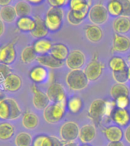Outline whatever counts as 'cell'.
<instances>
[{"label": "cell", "mask_w": 130, "mask_h": 146, "mask_svg": "<svg viewBox=\"0 0 130 146\" xmlns=\"http://www.w3.org/2000/svg\"><path fill=\"white\" fill-rule=\"evenodd\" d=\"M67 104V101L49 104L43 110V117L45 121L49 124H54L60 121L66 112V108L68 107Z\"/></svg>", "instance_id": "obj_1"}, {"label": "cell", "mask_w": 130, "mask_h": 146, "mask_svg": "<svg viewBox=\"0 0 130 146\" xmlns=\"http://www.w3.org/2000/svg\"><path fill=\"white\" fill-rule=\"evenodd\" d=\"M89 81L84 70H81V68L70 70L66 76V83L73 91H81L86 88Z\"/></svg>", "instance_id": "obj_2"}, {"label": "cell", "mask_w": 130, "mask_h": 146, "mask_svg": "<svg viewBox=\"0 0 130 146\" xmlns=\"http://www.w3.org/2000/svg\"><path fill=\"white\" fill-rule=\"evenodd\" d=\"M64 12L61 8L51 7L45 16V25L49 32L55 33L60 29L63 24Z\"/></svg>", "instance_id": "obj_3"}, {"label": "cell", "mask_w": 130, "mask_h": 146, "mask_svg": "<svg viewBox=\"0 0 130 146\" xmlns=\"http://www.w3.org/2000/svg\"><path fill=\"white\" fill-rule=\"evenodd\" d=\"M109 13L107 8L103 4H96L90 8L88 13V18L93 24L94 25H102L105 23L108 19Z\"/></svg>", "instance_id": "obj_4"}, {"label": "cell", "mask_w": 130, "mask_h": 146, "mask_svg": "<svg viewBox=\"0 0 130 146\" xmlns=\"http://www.w3.org/2000/svg\"><path fill=\"white\" fill-rule=\"evenodd\" d=\"M80 128L75 121H67L60 129V139L64 142L74 141L79 136Z\"/></svg>", "instance_id": "obj_5"}, {"label": "cell", "mask_w": 130, "mask_h": 146, "mask_svg": "<svg viewBox=\"0 0 130 146\" xmlns=\"http://www.w3.org/2000/svg\"><path fill=\"white\" fill-rule=\"evenodd\" d=\"M106 101L101 98H97L93 101L88 109L89 118L96 123L100 122L101 118L106 115Z\"/></svg>", "instance_id": "obj_6"}, {"label": "cell", "mask_w": 130, "mask_h": 146, "mask_svg": "<svg viewBox=\"0 0 130 146\" xmlns=\"http://www.w3.org/2000/svg\"><path fill=\"white\" fill-rule=\"evenodd\" d=\"M103 68H104L103 64L99 61L97 53H95L92 60L88 63L87 66L84 69V72L86 76H87L89 80L96 81L103 74Z\"/></svg>", "instance_id": "obj_7"}, {"label": "cell", "mask_w": 130, "mask_h": 146, "mask_svg": "<svg viewBox=\"0 0 130 146\" xmlns=\"http://www.w3.org/2000/svg\"><path fill=\"white\" fill-rule=\"evenodd\" d=\"M46 94L51 102H60L67 101V96L63 86L60 83L51 84L48 86Z\"/></svg>", "instance_id": "obj_8"}, {"label": "cell", "mask_w": 130, "mask_h": 146, "mask_svg": "<svg viewBox=\"0 0 130 146\" xmlns=\"http://www.w3.org/2000/svg\"><path fill=\"white\" fill-rule=\"evenodd\" d=\"M86 58L84 54L80 50H74L70 52L68 58L65 60V64L70 70L80 69L84 66Z\"/></svg>", "instance_id": "obj_9"}, {"label": "cell", "mask_w": 130, "mask_h": 146, "mask_svg": "<svg viewBox=\"0 0 130 146\" xmlns=\"http://www.w3.org/2000/svg\"><path fill=\"white\" fill-rule=\"evenodd\" d=\"M2 87L8 92H16L22 86V80L19 76L10 73L2 82Z\"/></svg>", "instance_id": "obj_10"}, {"label": "cell", "mask_w": 130, "mask_h": 146, "mask_svg": "<svg viewBox=\"0 0 130 146\" xmlns=\"http://www.w3.org/2000/svg\"><path fill=\"white\" fill-rule=\"evenodd\" d=\"M32 92L33 93V106L38 110H44L51 102L47 94L43 92L35 85L32 86Z\"/></svg>", "instance_id": "obj_11"}, {"label": "cell", "mask_w": 130, "mask_h": 146, "mask_svg": "<svg viewBox=\"0 0 130 146\" xmlns=\"http://www.w3.org/2000/svg\"><path fill=\"white\" fill-rule=\"evenodd\" d=\"M16 50L15 44L10 42L7 45L0 47V63L11 65L15 62L16 58Z\"/></svg>", "instance_id": "obj_12"}, {"label": "cell", "mask_w": 130, "mask_h": 146, "mask_svg": "<svg viewBox=\"0 0 130 146\" xmlns=\"http://www.w3.org/2000/svg\"><path fill=\"white\" fill-rule=\"evenodd\" d=\"M36 61L39 63V65L48 68H59L64 65L65 62L58 60L54 58L51 54H45L38 56Z\"/></svg>", "instance_id": "obj_13"}, {"label": "cell", "mask_w": 130, "mask_h": 146, "mask_svg": "<svg viewBox=\"0 0 130 146\" xmlns=\"http://www.w3.org/2000/svg\"><path fill=\"white\" fill-rule=\"evenodd\" d=\"M113 51L125 52L130 48V39L124 35L116 33L113 36Z\"/></svg>", "instance_id": "obj_14"}, {"label": "cell", "mask_w": 130, "mask_h": 146, "mask_svg": "<svg viewBox=\"0 0 130 146\" xmlns=\"http://www.w3.org/2000/svg\"><path fill=\"white\" fill-rule=\"evenodd\" d=\"M49 76L47 68L42 66H37L33 67L29 72V78L35 83L39 84L45 82Z\"/></svg>", "instance_id": "obj_15"}, {"label": "cell", "mask_w": 130, "mask_h": 146, "mask_svg": "<svg viewBox=\"0 0 130 146\" xmlns=\"http://www.w3.org/2000/svg\"><path fill=\"white\" fill-rule=\"evenodd\" d=\"M97 131L95 126L91 124H87L80 129L78 138L83 144H88L95 139Z\"/></svg>", "instance_id": "obj_16"}, {"label": "cell", "mask_w": 130, "mask_h": 146, "mask_svg": "<svg viewBox=\"0 0 130 146\" xmlns=\"http://www.w3.org/2000/svg\"><path fill=\"white\" fill-rule=\"evenodd\" d=\"M111 117L113 121L119 126H126L130 122V113L126 108H116Z\"/></svg>", "instance_id": "obj_17"}, {"label": "cell", "mask_w": 130, "mask_h": 146, "mask_svg": "<svg viewBox=\"0 0 130 146\" xmlns=\"http://www.w3.org/2000/svg\"><path fill=\"white\" fill-rule=\"evenodd\" d=\"M113 30L118 34H125L130 31V19L128 16L120 15L116 17L113 23Z\"/></svg>", "instance_id": "obj_18"}, {"label": "cell", "mask_w": 130, "mask_h": 146, "mask_svg": "<svg viewBox=\"0 0 130 146\" xmlns=\"http://www.w3.org/2000/svg\"><path fill=\"white\" fill-rule=\"evenodd\" d=\"M16 25L18 30L23 33H32L36 26V22L35 19L30 16L19 17L16 22Z\"/></svg>", "instance_id": "obj_19"}, {"label": "cell", "mask_w": 130, "mask_h": 146, "mask_svg": "<svg viewBox=\"0 0 130 146\" xmlns=\"http://www.w3.org/2000/svg\"><path fill=\"white\" fill-rule=\"evenodd\" d=\"M85 35L91 42H98L103 38V31L97 25H88L85 28Z\"/></svg>", "instance_id": "obj_20"}, {"label": "cell", "mask_w": 130, "mask_h": 146, "mask_svg": "<svg viewBox=\"0 0 130 146\" xmlns=\"http://www.w3.org/2000/svg\"><path fill=\"white\" fill-rule=\"evenodd\" d=\"M35 19L36 22V26L35 29L32 33H30L31 35L37 39L45 38L48 35L49 30L45 25V20H43L39 16H35Z\"/></svg>", "instance_id": "obj_21"}, {"label": "cell", "mask_w": 130, "mask_h": 146, "mask_svg": "<svg viewBox=\"0 0 130 146\" xmlns=\"http://www.w3.org/2000/svg\"><path fill=\"white\" fill-rule=\"evenodd\" d=\"M52 45L53 44L51 41L46 38H42L37 39L34 42L32 46L36 53L38 56H41V55H45V54H48L50 52Z\"/></svg>", "instance_id": "obj_22"}, {"label": "cell", "mask_w": 130, "mask_h": 146, "mask_svg": "<svg viewBox=\"0 0 130 146\" xmlns=\"http://www.w3.org/2000/svg\"><path fill=\"white\" fill-rule=\"evenodd\" d=\"M103 133L109 141H119L123 138V131L119 126H110L103 129Z\"/></svg>", "instance_id": "obj_23"}, {"label": "cell", "mask_w": 130, "mask_h": 146, "mask_svg": "<svg viewBox=\"0 0 130 146\" xmlns=\"http://www.w3.org/2000/svg\"><path fill=\"white\" fill-rule=\"evenodd\" d=\"M69 48L66 45L63 43H56L52 45V48L50 52L54 58L58 60L65 62L66 58H68L69 55Z\"/></svg>", "instance_id": "obj_24"}, {"label": "cell", "mask_w": 130, "mask_h": 146, "mask_svg": "<svg viewBox=\"0 0 130 146\" xmlns=\"http://www.w3.org/2000/svg\"><path fill=\"white\" fill-rule=\"evenodd\" d=\"M22 125L25 129L32 130L35 129L39 123V119L37 115L31 111H26L22 116Z\"/></svg>", "instance_id": "obj_25"}, {"label": "cell", "mask_w": 130, "mask_h": 146, "mask_svg": "<svg viewBox=\"0 0 130 146\" xmlns=\"http://www.w3.org/2000/svg\"><path fill=\"white\" fill-rule=\"evenodd\" d=\"M17 17L14 6L9 5L1 8L0 9V19L5 23H11L15 20Z\"/></svg>", "instance_id": "obj_26"}, {"label": "cell", "mask_w": 130, "mask_h": 146, "mask_svg": "<svg viewBox=\"0 0 130 146\" xmlns=\"http://www.w3.org/2000/svg\"><path fill=\"white\" fill-rule=\"evenodd\" d=\"M15 134L14 126L8 121L0 123V140L6 141L12 138Z\"/></svg>", "instance_id": "obj_27"}, {"label": "cell", "mask_w": 130, "mask_h": 146, "mask_svg": "<svg viewBox=\"0 0 130 146\" xmlns=\"http://www.w3.org/2000/svg\"><path fill=\"white\" fill-rule=\"evenodd\" d=\"M110 96L116 100V98L123 96H129V90L124 83H116L112 86L110 89Z\"/></svg>", "instance_id": "obj_28"}, {"label": "cell", "mask_w": 130, "mask_h": 146, "mask_svg": "<svg viewBox=\"0 0 130 146\" xmlns=\"http://www.w3.org/2000/svg\"><path fill=\"white\" fill-rule=\"evenodd\" d=\"M107 10L110 15L119 17L123 14V4L120 0H110L107 5Z\"/></svg>", "instance_id": "obj_29"}, {"label": "cell", "mask_w": 130, "mask_h": 146, "mask_svg": "<svg viewBox=\"0 0 130 146\" xmlns=\"http://www.w3.org/2000/svg\"><path fill=\"white\" fill-rule=\"evenodd\" d=\"M15 13L18 17H23V16H28L32 12V6L30 3H28L25 0H21L18 1L15 5Z\"/></svg>", "instance_id": "obj_30"}, {"label": "cell", "mask_w": 130, "mask_h": 146, "mask_svg": "<svg viewBox=\"0 0 130 146\" xmlns=\"http://www.w3.org/2000/svg\"><path fill=\"white\" fill-rule=\"evenodd\" d=\"M38 54L36 53L33 46L25 47L21 53V60L25 64H30L36 60Z\"/></svg>", "instance_id": "obj_31"}, {"label": "cell", "mask_w": 130, "mask_h": 146, "mask_svg": "<svg viewBox=\"0 0 130 146\" xmlns=\"http://www.w3.org/2000/svg\"><path fill=\"white\" fill-rule=\"evenodd\" d=\"M109 66L112 72H118L127 69L128 66L125 61L119 56H113L109 61Z\"/></svg>", "instance_id": "obj_32"}, {"label": "cell", "mask_w": 130, "mask_h": 146, "mask_svg": "<svg viewBox=\"0 0 130 146\" xmlns=\"http://www.w3.org/2000/svg\"><path fill=\"white\" fill-rule=\"evenodd\" d=\"M32 137L28 132H20L15 137V144L16 146H32Z\"/></svg>", "instance_id": "obj_33"}, {"label": "cell", "mask_w": 130, "mask_h": 146, "mask_svg": "<svg viewBox=\"0 0 130 146\" xmlns=\"http://www.w3.org/2000/svg\"><path fill=\"white\" fill-rule=\"evenodd\" d=\"M10 105V118L9 120H15L22 115V109L14 98H7Z\"/></svg>", "instance_id": "obj_34"}, {"label": "cell", "mask_w": 130, "mask_h": 146, "mask_svg": "<svg viewBox=\"0 0 130 146\" xmlns=\"http://www.w3.org/2000/svg\"><path fill=\"white\" fill-rule=\"evenodd\" d=\"M68 108L69 111L71 113L77 114L80 111V109L82 108L83 102L81 98L77 96H74L72 98H70L68 102Z\"/></svg>", "instance_id": "obj_35"}, {"label": "cell", "mask_w": 130, "mask_h": 146, "mask_svg": "<svg viewBox=\"0 0 130 146\" xmlns=\"http://www.w3.org/2000/svg\"><path fill=\"white\" fill-rule=\"evenodd\" d=\"M10 105L8 98H0V119L9 120Z\"/></svg>", "instance_id": "obj_36"}, {"label": "cell", "mask_w": 130, "mask_h": 146, "mask_svg": "<svg viewBox=\"0 0 130 146\" xmlns=\"http://www.w3.org/2000/svg\"><path fill=\"white\" fill-rule=\"evenodd\" d=\"M32 146H53L51 136L39 135L36 136L32 141Z\"/></svg>", "instance_id": "obj_37"}, {"label": "cell", "mask_w": 130, "mask_h": 146, "mask_svg": "<svg viewBox=\"0 0 130 146\" xmlns=\"http://www.w3.org/2000/svg\"><path fill=\"white\" fill-rule=\"evenodd\" d=\"M69 4L72 11H81L90 7V3L87 0H70Z\"/></svg>", "instance_id": "obj_38"}, {"label": "cell", "mask_w": 130, "mask_h": 146, "mask_svg": "<svg viewBox=\"0 0 130 146\" xmlns=\"http://www.w3.org/2000/svg\"><path fill=\"white\" fill-rule=\"evenodd\" d=\"M113 73V79L117 82V83H124L125 84L128 80V71L127 69L122 71H118V72H112Z\"/></svg>", "instance_id": "obj_39"}, {"label": "cell", "mask_w": 130, "mask_h": 146, "mask_svg": "<svg viewBox=\"0 0 130 146\" xmlns=\"http://www.w3.org/2000/svg\"><path fill=\"white\" fill-rule=\"evenodd\" d=\"M116 106L119 108H126L130 103L129 96H120L115 100Z\"/></svg>", "instance_id": "obj_40"}, {"label": "cell", "mask_w": 130, "mask_h": 146, "mask_svg": "<svg viewBox=\"0 0 130 146\" xmlns=\"http://www.w3.org/2000/svg\"><path fill=\"white\" fill-rule=\"evenodd\" d=\"M11 72V68H9V65L4 64V63H0V83H2L3 79L9 75Z\"/></svg>", "instance_id": "obj_41"}, {"label": "cell", "mask_w": 130, "mask_h": 146, "mask_svg": "<svg viewBox=\"0 0 130 146\" xmlns=\"http://www.w3.org/2000/svg\"><path fill=\"white\" fill-rule=\"evenodd\" d=\"M70 0H48V4L51 7L62 8L70 3Z\"/></svg>", "instance_id": "obj_42"}, {"label": "cell", "mask_w": 130, "mask_h": 146, "mask_svg": "<svg viewBox=\"0 0 130 146\" xmlns=\"http://www.w3.org/2000/svg\"><path fill=\"white\" fill-rule=\"evenodd\" d=\"M123 4V14L125 16H130V0H120Z\"/></svg>", "instance_id": "obj_43"}, {"label": "cell", "mask_w": 130, "mask_h": 146, "mask_svg": "<svg viewBox=\"0 0 130 146\" xmlns=\"http://www.w3.org/2000/svg\"><path fill=\"white\" fill-rule=\"evenodd\" d=\"M67 19H68V23H70V24H71L72 25H78L82 23V22L77 20V19L74 17V15H73L72 11L71 10H70L68 12V15H67Z\"/></svg>", "instance_id": "obj_44"}, {"label": "cell", "mask_w": 130, "mask_h": 146, "mask_svg": "<svg viewBox=\"0 0 130 146\" xmlns=\"http://www.w3.org/2000/svg\"><path fill=\"white\" fill-rule=\"evenodd\" d=\"M51 139L53 140V146H62L64 141L61 139H59L55 136H51Z\"/></svg>", "instance_id": "obj_45"}, {"label": "cell", "mask_w": 130, "mask_h": 146, "mask_svg": "<svg viewBox=\"0 0 130 146\" xmlns=\"http://www.w3.org/2000/svg\"><path fill=\"white\" fill-rule=\"evenodd\" d=\"M124 136H125L126 141L128 143L130 144V125L128 126L127 128L125 129V132H124Z\"/></svg>", "instance_id": "obj_46"}, {"label": "cell", "mask_w": 130, "mask_h": 146, "mask_svg": "<svg viewBox=\"0 0 130 146\" xmlns=\"http://www.w3.org/2000/svg\"><path fill=\"white\" fill-rule=\"evenodd\" d=\"M12 0H0V7H4L6 5H10Z\"/></svg>", "instance_id": "obj_47"}, {"label": "cell", "mask_w": 130, "mask_h": 146, "mask_svg": "<svg viewBox=\"0 0 130 146\" xmlns=\"http://www.w3.org/2000/svg\"><path fill=\"white\" fill-rule=\"evenodd\" d=\"M107 146H124L123 143L121 141H110Z\"/></svg>", "instance_id": "obj_48"}, {"label": "cell", "mask_w": 130, "mask_h": 146, "mask_svg": "<svg viewBox=\"0 0 130 146\" xmlns=\"http://www.w3.org/2000/svg\"><path fill=\"white\" fill-rule=\"evenodd\" d=\"M4 32H5V25H4V22L0 19V37L3 35Z\"/></svg>", "instance_id": "obj_49"}, {"label": "cell", "mask_w": 130, "mask_h": 146, "mask_svg": "<svg viewBox=\"0 0 130 146\" xmlns=\"http://www.w3.org/2000/svg\"><path fill=\"white\" fill-rule=\"evenodd\" d=\"M25 1H27L28 3L32 4V5H38L42 3L44 0H25Z\"/></svg>", "instance_id": "obj_50"}, {"label": "cell", "mask_w": 130, "mask_h": 146, "mask_svg": "<svg viewBox=\"0 0 130 146\" xmlns=\"http://www.w3.org/2000/svg\"><path fill=\"white\" fill-rule=\"evenodd\" d=\"M62 146H78V145L76 142L74 141H68V142H64Z\"/></svg>", "instance_id": "obj_51"}, {"label": "cell", "mask_w": 130, "mask_h": 146, "mask_svg": "<svg viewBox=\"0 0 130 146\" xmlns=\"http://www.w3.org/2000/svg\"><path fill=\"white\" fill-rule=\"evenodd\" d=\"M127 71H128V77H129V80H130V66L129 67H128Z\"/></svg>", "instance_id": "obj_52"}, {"label": "cell", "mask_w": 130, "mask_h": 146, "mask_svg": "<svg viewBox=\"0 0 130 146\" xmlns=\"http://www.w3.org/2000/svg\"><path fill=\"white\" fill-rule=\"evenodd\" d=\"M81 146H91V145H88V144H83V145Z\"/></svg>", "instance_id": "obj_53"}, {"label": "cell", "mask_w": 130, "mask_h": 146, "mask_svg": "<svg viewBox=\"0 0 130 146\" xmlns=\"http://www.w3.org/2000/svg\"><path fill=\"white\" fill-rule=\"evenodd\" d=\"M129 62H130V56H129Z\"/></svg>", "instance_id": "obj_54"}]
</instances>
